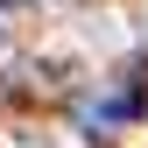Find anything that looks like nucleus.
I'll list each match as a JSON object with an SVG mask.
<instances>
[{
    "instance_id": "obj_1",
    "label": "nucleus",
    "mask_w": 148,
    "mask_h": 148,
    "mask_svg": "<svg viewBox=\"0 0 148 148\" xmlns=\"http://www.w3.org/2000/svg\"><path fill=\"white\" fill-rule=\"evenodd\" d=\"M134 113H141V99H134V92H113V99H99L85 120H92V134H106L113 120H134Z\"/></svg>"
}]
</instances>
